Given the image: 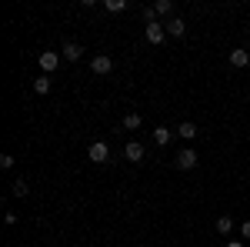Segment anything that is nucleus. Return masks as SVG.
<instances>
[{
	"instance_id": "nucleus-1",
	"label": "nucleus",
	"mask_w": 250,
	"mask_h": 247,
	"mask_svg": "<svg viewBox=\"0 0 250 247\" xmlns=\"http://www.w3.org/2000/svg\"><path fill=\"white\" fill-rule=\"evenodd\" d=\"M144 37H147V40L157 47V44H164V40H167V27H164L160 20H150V23L144 27Z\"/></svg>"
},
{
	"instance_id": "nucleus-2",
	"label": "nucleus",
	"mask_w": 250,
	"mask_h": 247,
	"mask_svg": "<svg viewBox=\"0 0 250 247\" xmlns=\"http://www.w3.org/2000/svg\"><path fill=\"white\" fill-rule=\"evenodd\" d=\"M87 157H90L94 164H107V160H110V147H107L104 140H94V144L87 147Z\"/></svg>"
},
{
	"instance_id": "nucleus-3",
	"label": "nucleus",
	"mask_w": 250,
	"mask_h": 247,
	"mask_svg": "<svg viewBox=\"0 0 250 247\" xmlns=\"http://www.w3.org/2000/svg\"><path fill=\"white\" fill-rule=\"evenodd\" d=\"M60 60H63L60 54H54V50H43V54L37 57V64H40V70H43V74L50 77V74H54V70L60 67Z\"/></svg>"
},
{
	"instance_id": "nucleus-4",
	"label": "nucleus",
	"mask_w": 250,
	"mask_h": 247,
	"mask_svg": "<svg viewBox=\"0 0 250 247\" xmlns=\"http://www.w3.org/2000/svg\"><path fill=\"white\" fill-rule=\"evenodd\" d=\"M90 70H94L97 77H104V74H110L114 70V60L107 57V54H97L94 60H90Z\"/></svg>"
},
{
	"instance_id": "nucleus-5",
	"label": "nucleus",
	"mask_w": 250,
	"mask_h": 247,
	"mask_svg": "<svg viewBox=\"0 0 250 247\" xmlns=\"http://www.w3.org/2000/svg\"><path fill=\"white\" fill-rule=\"evenodd\" d=\"M173 164H177V171H193L197 167V151H180Z\"/></svg>"
},
{
	"instance_id": "nucleus-6",
	"label": "nucleus",
	"mask_w": 250,
	"mask_h": 247,
	"mask_svg": "<svg viewBox=\"0 0 250 247\" xmlns=\"http://www.w3.org/2000/svg\"><path fill=\"white\" fill-rule=\"evenodd\" d=\"M144 144H137V140H130V144H127V147H124V160H130V164H140V160H144Z\"/></svg>"
},
{
	"instance_id": "nucleus-7",
	"label": "nucleus",
	"mask_w": 250,
	"mask_h": 247,
	"mask_svg": "<svg viewBox=\"0 0 250 247\" xmlns=\"http://www.w3.org/2000/svg\"><path fill=\"white\" fill-rule=\"evenodd\" d=\"M60 57L70 60V64H77V60L83 57V47H80V44H74V40H67V44H63V50H60Z\"/></svg>"
},
{
	"instance_id": "nucleus-8",
	"label": "nucleus",
	"mask_w": 250,
	"mask_h": 247,
	"mask_svg": "<svg viewBox=\"0 0 250 247\" xmlns=\"http://www.w3.org/2000/svg\"><path fill=\"white\" fill-rule=\"evenodd\" d=\"M164 27H167V37H184V34H187V23H184L180 17H170Z\"/></svg>"
},
{
	"instance_id": "nucleus-9",
	"label": "nucleus",
	"mask_w": 250,
	"mask_h": 247,
	"mask_svg": "<svg viewBox=\"0 0 250 247\" xmlns=\"http://www.w3.org/2000/svg\"><path fill=\"white\" fill-rule=\"evenodd\" d=\"M230 64H233V67H247V64H250V54L244 50V47H233V50H230Z\"/></svg>"
},
{
	"instance_id": "nucleus-10",
	"label": "nucleus",
	"mask_w": 250,
	"mask_h": 247,
	"mask_svg": "<svg viewBox=\"0 0 250 247\" xmlns=\"http://www.w3.org/2000/svg\"><path fill=\"white\" fill-rule=\"evenodd\" d=\"M170 140H173V131H170V127H154V144L167 147Z\"/></svg>"
},
{
	"instance_id": "nucleus-11",
	"label": "nucleus",
	"mask_w": 250,
	"mask_h": 247,
	"mask_svg": "<svg viewBox=\"0 0 250 247\" xmlns=\"http://www.w3.org/2000/svg\"><path fill=\"white\" fill-rule=\"evenodd\" d=\"M50 87H54V80H50L47 74H40L37 80H34V94H40V97H43V94H50Z\"/></svg>"
},
{
	"instance_id": "nucleus-12",
	"label": "nucleus",
	"mask_w": 250,
	"mask_h": 247,
	"mask_svg": "<svg viewBox=\"0 0 250 247\" xmlns=\"http://www.w3.org/2000/svg\"><path fill=\"white\" fill-rule=\"evenodd\" d=\"M154 17H167V20H170L173 17V3H170V0H157V3H154Z\"/></svg>"
},
{
	"instance_id": "nucleus-13",
	"label": "nucleus",
	"mask_w": 250,
	"mask_h": 247,
	"mask_svg": "<svg viewBox=\"0 0 250 247\" xmlns=\"http://www.w3.org/2000/svg\"><path fill=\"white\" fill-rule=\"evenodd\" d=\"M177 137H180V140H193V137H197V124H190V120H184V124L177 127Z\"/></svg>"
},
{
	"instance_id": "nucleus-14",
	"label": "nucleus",
	"mask_w": 250,
	"mask_h": 247,
	"mask_svg": "<svg viewBox=\"0 0 250 247\" xmlns=\"http://www.w3.org/2000/svg\"><path fill=\"white\" fill-rule=\"evenodd\" d=\"M140 124H144V120H140V114H134V111H130V114L124 117V131H137Z\"/></svg>"
},
{
	"instance_id": "nucleus-15",
	"label": "nucleus",
	"mask_w": 250,
	"mask_h": 247,
	"mask_svg": "<svg viewBox=\"0 0 250 247\" xmlns=\"http://www.w3.org/2000/svg\"><path fill=\"white\" fill-rule=\"evenodd\" d=\"M10 194H14V197H27V194H30V187H27V180H14V187H10Z\"/></svg>"
},
{
	"instance_id": "nucleus-16",
	"label": "nucleus",
	"mask_w": 250,
	"mask_h": 247,
	"mask_svg": "<svg viewBox=\"0 0 250 247\" xmlns=\"http://www.w3.org/2000/svg\"><path fill=\"white\" fill-rule=\"evenodd\" d=\"M217 230H220V234H230V230H233V217H227V214L217 217Z\"/></svg>"
},
{
	"instance_id": "nucleus-17",
	"label": "nucleus",
	"mask_w": 250,
	"mask_h": 247,
	"mask_svg": "<svg viewBox=\"0 0 250 247\" xmlns=\"http://www.w3.org/2000/svg\"><path fill=\"white\" fill-rule=\"evenodd\" d=\"M104 7H107L110 14H120V10H127V0H107Z\"/></svg>"
},
{
	"instance_id": "nucleus-18",
	"label": "nucleus",
	"mask_w": 250,
	"mask_h": 247,
	"mask_svg": "<svg viewBox=\"0 0 250 247\" xmlns=\"http://www.w3.org/2000/svg\"><path fill=\"white\" fill-rule=\"evenodd\" d=\"M0 167L10 171V167H14V157H10V154H0Z\"/></svg>"
},
{
	"instance_id": "nucleus-19",
	"label": "nucleus",
	"mask_w": 250,
	"mask_h": 247,
	"mask_svg": "<svg viewBox=\"0 0 250 247\" xmlns=\"http://www.w3.org/2000/svg\"><path fill=\"white\" fill-rule=\"evenodd\" d=\"M240 234H244V237L250 241V221H244V227H240Z\"/></svg>"
},
{
	"instance_id": "nucleus-20",
	"label": "nucleus",
	"mask_w": 250,
	"mask_h": 247,
	"mask_svg": "<svg viewBox=\"0 0 250 247\" xmlns=\"http://www.w3.org/2000/svg\"><path fill=\"white\" fill-rule=\"evenodd\" d=\"M227 247H244V241H227Z\"/></svg>"
}]
</instances>
